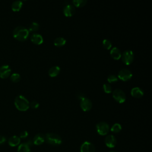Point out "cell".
Returning a JSON list of instances; mask_svg holds the SVG:
<instances>
[{"instance_id":"cell-1","label":"cell","mask_w":152,"mask_h":152,"mask_svg":"<svg viewBox=\"0 0 152 152\" xmlns=\"http://www.w3.org/2000/svg\"><path fill=\"white\" fill-rule=\"evenodd\" d=\"M29 34V31L23 26H18L13 30L14 37L19 41H25Z\"/></svg>"},{"instance_id":"cell-2","label":"cell","mask_w":152,"mask_h":152,"mask_svg":"<svg viewBox=\"0 0 152 152\" xmlns=\"http://www.w3.org/2000/svg\"><path fill=\"white\" fill-rule=\"evenodd\" d=\"M14 104L15 107L20 111H26L30 107L28 100L23 95H18L15 98Z\"/></svg>"},{"instance_id":"cell-3","label":"cell","mask_w":152,"mask_h":152,"mask_svg":"<svg viewBox=\"0 0 152 152\" xmlns=\"http://www.w3.org/2000/svg\"><path fill=\"white\" fill-rule=\"evenodd\" d=\"M45 141L52 145H59L62 142L61 137L55 133H48L45 135Z\"/></svg>"},{"instance_id":"cell-4","label":"cell","mask_w":152,"mask_h":152,"mask_svg":"<svg viewBox=\"0 0 152 152\" xmlns=\"http://www.w3.org/2000/svg\"><path fill=\"white\" fill-rule=\"evenodd\" d=\"M112 96L114 99L119 103H124L126 100V95L125 93L119 88L115 89L112 93Z\"/></svg>"},{"instance_id":"cell-5","label":"cell","mask_w":152,"mask_h":152,"mask_svg":"<svg viewBox=\"0 0 152 152\" xmlns=\"http://www.w3.org/2000/svg\"><path fill=\"white\" fill-rule=\"evenodd\" d=\"M96 131L100 135H106L109 131V126L105 122H100L96 125Z\"/></svg>"},{"instance_id":"cell-6","label":"cell","mask_w":152,"mask_h":152,"mask_svg":"<svg viewBox=\"0 0 152 152\" xmlns=\"http://www.w3.org/2000/svg\"><path fill=\"white\" fill-rule=\"evenodd\" d=\"M121 58L123 62L125 65H130L134 60V53L132 50H126L121 55Z\"/></svg>"},{"instance_id":"cell-7","label":"cell","mask_w":152,"mask_h":152,"mask_svg":"<svg viewBox=\"0 0 152 152\" xmlns=\"http://www.w3.org/2000/svg\"><path fill=\"white\" fill-rule=\"evenodd\" d=\"M132 77V72L128 69H122L118 72V78L122 81H126L129 80Z\"/></svg>"},{"instance_id":"cell-8","label":"cell","mask_w":152,"mask_h":152,"mask_svg":"<svg viewBox=\"0 0 152 152\" xmlns=\"http://www.w3.org/2000/svg\"><path fill=\"white\" fill-rule=\"evenodd\" d=\"M80 152H95V147L91 142L85 141L81 145Z\"/></svg>"},{"instance_id":"cell-9","label":"cell","mask_w":152,"mask_h":152,"mask_svg":"<svg viewBox=\"0 0 152 152\" xmlns=\"http://www.w3.org/2000/svg\"><path fill=\"white\" fill-rule=\"evenodd\" d=\"M80 100V107L83 111L87 112L91 109L92 103L90 99L86 97Z\"/></svg>"},{"instance_id":"cell-10","label":"cell","mask_w":152,"mask_h":152,"mask_svg":"<svg viewBox=\"0 0 152 152\" xmlns=\"http://www.w3.org/2000/svg\"><path fill=\"white\" fill-rule=\"evenodd\" d=\"M11 72L10 67L7 65H2L0 67V77L1 78H6L8 77Z\"/></svg>"},{"instance_id":"cell-11","label":"cell","mask_w":152,"mask_h":152,"mask_svg":"<svg viewBox=\"0 0 152 152\" xmlns=\"http://www.w3.org/2000/svg\"><path fill=\"white\" fill-rule=\"evenodd\" d=\"M106 145L109 148H113L116 144V139L113 135H107L104 140Z\"/></svg>"},{"instance_id":"cell-12","label":"cell","mask_w":152,"mask_h":152,"mask_svg":"<svg viewBox=\"0 0 152 152\" xmlns=\"http://www.w3.org/2000/svg\"><path fill=\"white\" fill-rule=\"evenodd\" d=\"M63 12L65 16L69 17L72 16L75 12V9L73 5L68 4L65 5L63 10Z\"/></svg>"},{"instance_id":"cell-13","label":"cell","mask_w":152,"mask_h":152,"mask_svg":"<svg viewBox=\"0 0 152 152\" xmlns=\"http://www.w3.org/2000/svg\"><path fill=\"white\" fill-rule=\"evenodd\" d=\"M34 145H39L42 144L45 141V135L39 133L36 134L33 139Z\"/></svg>"},{"instance_id":"cell-14","label":"cell","mask_w":152,"mask_h":152,"mask_svg":"<svg viewBox=\"0 0 152 152\" xmlns=\"http://www.w3.org/2000/svg\"><path fill=\"white\" fill-rule=\"evenodd\" d=\"M31 41L36 44V45H41L43 42V39L42 35L38 34V33H34L30 37Z\"/></svg>"},{"instance_id":"cell-15","label":"cell","mask_w":152,"mask_h":152,"mask_svg":"<svg viewBox=\"0 0 152 152\" xmlns=\"http://www.w3.org/2000/svg\"><path fill=\"white\" fill-rule=\"evenodd\" d=\"M131 94L132 97L135 98H140L143 96L144 92L140 87H134L131 90Z\"/></svg>"},{"instance_id":"cell-16","label":"cell","mask_w":152,"mask_h":152,"mask_svg":"<svg viewBox=\"0 0 152 152\" xmlns=\"http://www.w3.org/2000/svg\"><path fill=\"white\" fill-rule=\"evenodd\" d=\"M110 55L113 59L115 60H118L121 58L122 53L121 52V50L118 48H117L116 47H114L110 50Z\"/></svg>"},{"instance_id":"cell-17","label":"cell","mask_w":152,"mask_h":152,"mask_svg":"<svg viewBox=\"0 0 152 152\" xmlns=\"http://www.w3.org/2000/svg\"><path fill=\"white\" fill-rule=\"evenodd\" d=\"M8 142L11 147L17 146L20 143V138L17 135H14L9 138Z\"/></svg>"},{"instance_id":"cell-18","label":"cell","mask_w":152,"mask_h":152,"mask_svg":"<svg viewBox=\"0 0 152 152\" xmlns=\"http://www.w3.org/2000/svg\"><path fill=\"white\" fill-rule=\"evenodd\" d=\"M60 71L61 69L59 66H53L49 69L48 74L51 77H55L59 74Z\"/></svg>"},{"instance_id":"cell-19","label":"cell","mask_w":152,"mask_h":152,"mask_svg":"<svg viewBox=\"0 0 152 152\" xmlns=\"http://www.w3.org/2000/svg\"><path fill=\"white\" fill-rule=\"evenodd\" d=\"M53 43L54 45L57 47H61L65 45L66 43V40L62 37H58L54 40Z\"/></svg>"},{"instance_id":"cell-20","label":"cell","mask_w":152,"mask_h":152,"mask_svg":"<svg viewBox=\"0 0 152 152\" xmlns=\"http://www.w3.org/2000/svg\"><path fill=\"white\" fill-rule=\"evenodd\" d=\"M17 152H31L30 147L26 143H22L18 147Z\"/></svg>"},{"instance_id":"cell-21","label":"cell","mask_w":152,"mask_h":152,"mask_svg":"<svg viewBox=\"0 0 152 152\" xmlns=\"http://www.w3.org/2000/svg\"><path fill=\"white\" fill-rule=\"evenodd\" d=\"M23 5V2L21 1H14L11 5V8L13 11H18L20 10Z\"/></svg>"},{"instance_id":"cell-22","label":"cell","mask_w":152,"mask_h":152,"mask_svg":"<svg viewBox=\"0 0 152 152\" xmlns=\"http://www.w3.org/2000/svg\"><path fill=\"white\" fill-rule=\"evenodd\" d=\"M121 129H122V126H121V124H119L118 123H116V124H113L110 128V131L115 133L119 132L121 131Z\"/></svg>"},{"instance_id":"cell-23","label":"cell","mask_w":152,"mask_h":152,"mask_svg":"<svg viewBox=\"0 0 152 152\" xmlns=\"http://www.w3.org/2000/svg\"><path fill=\"white\" fill-rule=\"evenodd\" d=\"M72 2L76 7H84L86 4L87 1H86V0H74V1H72Z\"/></svg>"},{"instance_id":"cell-24","label":"cell","mask_w":152,"mask_h":152,"mask_svg":"<svg viewBox=\"0 0 152 152\" xmlns=\"http://www.w3.org/2000/svg\"><path fill=\"white\" fill-rule=\"evenodd\" d=\"M39 28V24L36 22H33L29 26L28 30L30 31H36Z\"/></svg>"},{"instance_id":"cell-25","label":"cell","mask_w":152,"mask_h":152,"mask_svg":"<svg viewBox=\"0 0 152 152\" xmlns=\"http://www.w3.org/2000/svg\"><path fill=\"white\" fill-rule=\"evenodd\" d=\"M21 79L20 75L18 73H14L10 76V80L14 83L18 82Z\"/></svg>"},{"instance_id":"cell-26","label":"cell","mask_w":152,"mask_h":152,"mask_svg":"<svg viewBox=\"0 0 152 152\" xmlns=\"http://www.w3.org/2000/svg\"><path fill=\"white\" fill-rule=\"evenodd\" d=\"M102 45L103 48H104L107 50H109L112 48V43L110 40L107 39H104L102 42Z\"/></svg>"},{"instance_id":"cell-27","label":"cell","mask_w":152,"mask_h":152,"mask_svg":"<svg viewBox=\"0 0 152 152\" xmlns=\"http://www.w3.org/2000/svg\"><path fill=\"white\" fill-rule=\"evenodd\" d=\"M107 81L109 83H113L117 82L118 80V78L115 75H110L107 77Z\"/></svg>"},{"instance_id":"cell-28","label":"cell","mask_w":152,"mask_h":152,"mask_svg":"<svg viewBox=\"0 0 152 152\" xmlns=\"http://www.w3.org/2000/svg\"><path fill=\"white\" fill-rule=\"evenodd\" d=\"M103 88L106 93H110L112 91V87L109 84H104L103 86Z\"/></svg>"},{"instance_id":"cell-29","label":"cell","mask_w":152,"mask_h":152,"mask_svg":"<svg viewBox=\"0 0 152 152\" xmlns=\"http://www.w3.org/2000/svg\"><path fill=\"white\" fill-rule=\"evenodd\" d=\"M30 106H31V107L32 109H37V108L39 107V103H38L37 102L34 100V101H32V102L30 103Z\"/></svg>"},{"instance_id":"cell-30","label":"cell","mask_w":152,"mask_h":152,"mask_svg":"<svg viewBox=\"0 0 152 152\" xmlns=\"http://www.w3.org/2000/svg\"><path fill=\"white\" fill-rule=\"evenodd\" d=\"M28 133L27 131H22L20 134V138H26L28 137Z\"/></svg>"},{"instance_id":"cell-31","label":"cell","mask_w":152,"mask_h":152,"mask_svg":"<svg viewBox=\"0 0 152 152\" xmlns=\"http://www.w3.org/2000/svg\"><path fill=\"white\" fill-rule=\"evenodd\" d=\"M76 96H77V98H78V99H80V100H81V99H84V98L86 97L85 94H84L83 93H82V92H78V93H77Z\"/></svg>"},{"instance_id":"cell-32","label":"cell","mask_w":152,"mask_h":152,"mask_svg":"<svg viewBox=\"0 0 152 152\" xmlns=\"http://www.w3.org/2000/svg\"><path fill=\"white\" fill-rule=\"evenodd\" d=\"M26 143L30 147V146H31V145H33L34 144V143H33V140H31V139H29Z\"/></svg>"},{"instance_id":"cell-33","label":"cell","mask_w":152,"mask_h":152,"mask_svg":"<svg viewBox=\"0 0 152 152\" xmlns=\"http://www.w3.org/2000/svg\"><path fill=\"white\" fill-rule=\"evenodd\" d=\"M6 141V138L2 135H0V144L4 143Z\"/></svg>"},{"instance_id":"cell-34","label":"cell","mask_w":152,"mask_h":152,"mask_svg":"<svg viewBox=\"0 0 152 152\" xmlns=\"http://www.w3.org/2000/svg\"><path fill=\"white\" fill-rule=\"evenodd\" d=\"M110 152H115V151H110Z\"/></svg>"}]
</instances>
